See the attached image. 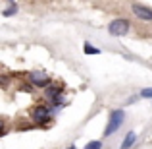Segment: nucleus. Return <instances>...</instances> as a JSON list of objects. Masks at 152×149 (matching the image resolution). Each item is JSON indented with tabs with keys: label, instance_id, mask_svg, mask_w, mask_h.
I'll use <instances>...</instances> for the list:
<instances>
[{
	"label": "nucleus",
	"instance_id": "obj_1",
	"mask_svg": "<svg viewBox=\"0 0 152 149\" xmlns=\"http://www.w3.org/2000/svg\"><path fill=\"white\" fill-rule=\"evenodd\" d=\"M123 118H125V112H123L121 108L112 110L110 112V120H108V126H106V130H104V136H110V134H114V132H118V128L121 126Z\"/></svg>",
	"mask_w": 152,
	"mask_h": 149
},
{
	"label": "nucleus",
	"instance_id": "obj_2",
	"mask_svg": "<svg viewBox=\"0 0 152 149\" xmlns=\"http://www.w3.org/2000/svg\"><path fill=\"white\" fill-rule=\"evenodd\" d=\"M108 31L110 35H115V37H121L129 31V21L127 19H114V21L108 25Z\"/></svg>",
	"mask_w": 152,
	"mask_h": 149
},
{
	"label": "nucleus",
	"instance_id": "obj_3",
	"mask_svg": "<svg viewBox=\"0 0 152 149\" xmlns=\"http://www.w3.org/2000/svg\"><path fill=\"white\" fill-rule=\"evenodd\" d=\"M29 79H31V83H35L37 87H46L50 83L48 76H46L45 72H33V74L29 76Z\"/></svg>",
	"mask_w": 152,
	"mask_h": 149
},
{
	"label": "nucleus",
	"instance_id": "obj_4",
	"mask_svg": "<svg viewBox=\"0 0 152 149\" xmlns=\"http://www.w3.org/2000/svg\"><path fill=\"white\" fill-rule=\"evenodd\" d=\"M48 118H50V110L46 107H37L33 110V120H35V122L45 124V122H48Z\"/></svg>",
	"mask_w": 152,
	"mask_h": 149
},
{
	"label": "nucleus",
	"instance_id": "obj_5",
	"mask_svg": "<svg viewBox=\"0 0 152 149\" xmlns=\"http://www.w3.org/2000/svg\"><path fill=\"white\" fill-rule=\"evenodd\" d=\"M133 12L137 18H141L142 21H150L152 19V10L146 6H141V4H133Z\"/></svg>",
	"mask_w": 152,
	"mask_h": 149
},
{
	"label": "nucleus",
	"instance_id": "obj_6",
	"mask_svg": "<svg viewBox=\"0 0 152 149\" xmlns=\"http://www.w3.org/2000/svg\"><path fill=\"white\" fill-rule=\"evenodd\" d=\"M135 142H137V134H135V132H129V134L125 136V139L121 142V149H131Z\"/></svg>",
	"mask_w": 152,
	"mask_h": 149
},
{
	"label": "nucleus",
	"instance_id": "obj_7",
	"mask_svg": "<svg viewBox=\"0 0 152 149\" xmlns=\"http://www.w3.org/2000/svg\"><path fill=\"white\" fill-rule=\"evenodd\" d=\"M83 50H85L87 54H98V52H100V50L96 49V47L91 45V43H85V45H83Z\"/></svg>",
	"mask_w": 152,
	"mask_h": 149
},
{
	"label": "nucleus",
	"instance_id": "obj_8",
	"mask_svg": "<svg viewBox=\"0 0 152 149\" xmlns=\"http://www.w3.org/2000/svg\"><path fill=\"white\" fill-rule=\"evenodd\" d=\"M58 95H60V89H58V87H48V89H46V97L56 99Z\"/></svg>",
	"mask_w": 152,
	"mask_h": 149
},
{
	"label": "nucleus",
	"instance_id": "obj_9",
	"mask_svg": "<svg viewBox=\"0 0 152 149\" xmlns=\"http://www.w3.org/2000/svg\"><path fill=\"white\" fill-rule=\"evenodd\" d=\"M102 147V143L100 142H91V143H87V147L85 149H100Z\"/></svg>",
	"mask_w": 152,
	"mask_h": 149
},
{
	"label": "nucleus",
	"instance_id": "obj_10",
	"mask_svg": "<svg viewBox=\"0 0 152 149\" xmlns=\"http://www.w3.org/2000/svg\"><path fill=\"white\" fill-rule=\"evenodd\" d=\"M141 97H152V87H146V89L141 91Z\"/></svg>",
	"mask_w": 152,
	"mask_h": 149
},
{
	"label": "nucleus",
	"instance_id": "obj_11",
	"mask_svg": "<svg viewBox=\"0 0 152 149\" xmlns=\"http://www.w3.org/2000/svg\"><path fill=\"white\" fill-rule=\"evenodd\" d=\"M18 12V6H12V8H8V10H4V16H12V14H15Z\"/></svg>",
	"mask_w": 152,
	"mask_h": 149
},
{
	"label": "nucleus",
	"instance_id": "obj_12",
	"mask_svg": "<svg viewBox=\"0 0 152 149\" xmlns=\"http://www.w3.org/2000/svg\"><path fill=\"white\" fill-rule=\"evenodd\" d=\"M4 134V124H2V120H0V136Z\"/></svg>",
	"mask_w": 152,
	"mask_h": 149
},
{
	"label": "nucleus",
	"instance_id": "obj_13",
	"mask_svg": "<svg viewBox=\"0 0 152 149\" xmlns=\"http://www.w3.org/2000/svg\"><path fill=\"white\" fill-rule=\"evenodd\" d=\"M67 149H75V145H69V147H67Z\"/></svg>",
	"mask_w": 152,
	"mask_h": 149
}]
</instances>
